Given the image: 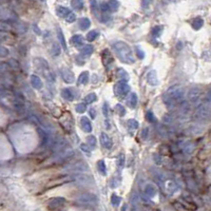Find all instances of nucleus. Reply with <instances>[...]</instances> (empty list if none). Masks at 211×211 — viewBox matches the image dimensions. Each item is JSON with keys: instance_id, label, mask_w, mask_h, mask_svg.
<instances>
[{"instance_id": "obj_1", "label": "nucleus", "mask_w": 211, "mask_h": 211, "mask_svg": "<svg viewBox=\"0 0 211 211\" xmlns=\"http://www.w3.org/2000/svg\"><path fill=\"white\" fill-rule=\"evenodd\" d=\"M185 98V90L180 86H172L165 92L163 96L164 102L168 107H175L180 104Z\"/></svg>"}, {"instance_id": "obj_2", "label": "nucleus", "mask_w": 211, "mask_h": 211, "mask_svg": "<svg viewBox=\"0 0 211 211\" xmlns=\"http://www.w3.org/2000/svg\"><path fill=\"white\" fill-rule=\"evenodd\" d=\"M113 50H114L116 56L121 60V62L132 65L135 62V58L133 52L129 46L124 41H116L113 43Z\"/></svg>"}, {"instance_id": "obj_3", "label": "nucleus", "mask_w": 211, "mask_h": 211, "mask_svg": "<svg viewBox=\"0 0 211 211\" xmlns=\"http://www.w3.org/2000/svg\"><path fill=\"white\" fill-rule=\"evenodd\" d=\"M75 204L82 208H94L97 206V198L93 193H84L76 199Z\"/></svg>"}, {"instance_id": "obj_4", "label": "nucleus", "mask_w": 211, "mask_h": 211, "mask_svg": "<svg viewBox=\"0 0 211 211\" xmlns=\"http://www.w3.org/2000/svg\"><path fill=\"white\" fill-rule=\"evenodd\" d=\"M160 184H162V187L164 191H165V193L168 194V195H172V194L176 193L179 191V186L172 179H160Z\"/></svg>"}, {"instance_id": "obj_5", "label": "nucleus", "mask_w": 211, "mask_h": 211, "mask_svg": "<svg viewBox=\"0 0 211 211\" xmlns=\"http://www.w3.org/2000/svg\"><path fill=\"white\" fill-rule=\"evenodd\" d=\"M115 96L117 97H125L128 93L130 92V86L125 81H119L114 85L113 88Z\"/></svg>"}, {"instance_id": "obj_6", "label": "nucleus", "mask_w": 211, "mask_h": 211, "mask_svg": "<svg viewBox=\"0 0 211 211\" xmlns=\"http://www.w3.org/2000/svg\"><path fill=\"white\" fill-rule=\"evenodd\" d=\"M39 68L41 69V71H42V73L44 75V77L47 78L48 81H51V82H54L55 81V76H54V73H53V71L50 69L49 65L47 63V61L44 59H39Z\"/></svg>"}, {"instance_id": "obj_7", "label": "nucleus", "mask_w": 211, "mask_h": 211, "mask_svg": "<svg viewBox=\"0 0 211 211\" xmlns=\"http://www.w3.org/2000/svg\"><path fill=\"white\" fill-rule=\"evenodd\" d=\"M210 115V109L206 105H202L198 108L194 113V118L196 120H206Z\"/></svg>"}, {"instance_id": "obj_8", "label": "nucleus", "mask_w": 211, "mask_h": 211, "mask_svg": "<svg viewBox=\"0 0 211 211\" xmlns=\"http://www.w3.org/2000/svg\"><path fill=\"white\" fill-rule=\"evenodd\" d=\"M66 205V199L63 198H53L48 202V207L51 210H58L61 209Z\"/></svg>"}, {"instance_id": "obj_9", "label": "nucleus", "mask_w": 211, "mask_h": 211, "mask_svg": "<svg viewBox=\"0 0 211 211\" xmlns=\"http://www.w3.org/2000/svg\"><path fill=\"white\" fill-rule=\"evenodd\" d=\"M188 96V99H189V101L191 104H196V102H199V98H201L202 96V91L199 88H196V87H193L191 88L189 90V92L187 94Z\"/></svg>"}, {"instance_id": "obj_10", "label": "nucleus", "mask_w": 211, "mask_h": 211, "mask_svg": "<svg viewBox=\"0 0 211 211\" xmlns=\"http://www.w3.org/2000/svg\"><path fill=\"white\" fill-rule=\"evenodd\" d=\"M101 59H102V62H104L105 66L107 69H110L111 66L113 65V61H114V58H113L112 54L110 53L109 50H104V51H102Z\"/></svg>"}, {"instance_id": "obj_11", "label": "nucleus", "mask_w": 211, "mask_h": 211, "mask_svg": "<svg viewBox=\"0 0 211 211\" xmlns=\"http://www.w3.org/2000/svg\"><path fill=\"white\" fill-rule=\"evenodd\" d=\"M156 193H157V188L156 186L152 184V183H148V184H146V186L144 187V194H145L147 198L149 199L154 198V196L156 195Z\"/></svg>"}, {"instance_id": "obj_12", "label": "nucleus", "mask_w": 211, "mask_h": 211, "mask_svg": "<svg viewBox=\"0 0 211 211\" xmlns=\"http://www.w3.org/2000/svg\"><path fill=\"white\" fill-rule=\"evenodd\" d=\"M146 79H147V82H148L150 86H152V87H156V86L159 84V81H158V76H157L156 70L149 71L148 73H147Z\"/></svg>"}, {"instance_id": "obj_13", "label": "nucleus", "mask_w": 211, "mask_h": 211, "mask_svg": "<svg viewBox=\"0 0 211 211\" xmlns=\"http://www.w3.org/2000/svg\"><path fill=\"white\" fill-rule=\"evenodd\" d=\"M101 144L105 149H108V150L112 148L113 146V141L111 140V137L105 132H102L101 134Z\"/></svg>"}, {"instance_id": "obj_14", "label": "nucleus", "mask_w": 211, "mask_h": 211, "mask_svg": "<svg viewBox=\"0 0 211 211\" xmlns=\"http://www.w3.org/2000/svg\"><path fill=\"white\" fill-rule=\"evenodd\" d=\"M61 77L63 81L66 84H73L75 81V76L69 69H62L61 70Z\"/></svg>"}, {"instance_id": "obj_15", "label": "nucleus", "mask_w": 211, "mask_h": 211, "mask_svg": "<svg viewBox=\"0 0 211 211\" xmlns=\"http://www.w3.org/2000/svg\"><path fill=\"white\" fill-rule=\"evenodd\" d=\"M80 127H81V129L87 133H90L92 131V124H91V120L88 117H86V116L80 118Z\"/></svg>"}, {"instance_id": "obj_16", "label": "nucleus", "mask_w": 211, "mask_h": 211, "mask_svg": "<svg viewBox=\"0 0 211 211\" xmlns=\"http://www.w3.org/2000/svg\"><path fill=\"white\" fill-rule=\"evenodd\" d=\"M31 85L34 89H37V90H40L41 88L43 87L42 80L39 78V76L37 75H31Z\"/></svg>"}, {"instance_id": "obj_17", "label": "nucleus", "mask_w": 211, "mask_h": 211, "mask_svg": "<svg viewBox=\"0 0 211 211\" xmlns=\"http://www.w3.org/2000/svg\"><path fill=\"white\" fill-rule=\"evenodd\" d=\"M127 105L129 106L131 109H134L137 106V95L135 93H131L130 96L127 99Z\"/></svg>"}, {"instance_id": "obj_18", "label": "nucleus", "mask_w": 211, "mask_h": 211, "mask_svg": "<svg viewBox=\"0 0 211 211\" xmlns=\"http://www.w3.org/2000/svg\"><path fill=\"white\" fill-rule=\"evenodd\" d=\"M70 42L75 47H84V38L81 35H74L70 39Z\"/></svg>"}, {"instance_id": "obj_19", "label": "nucleus", "mask_w": 211, "mask_h": 211, "mask_svg": "<svg viewBox=\"0 0 211 211\" xmlns=\"http://www.w3.org/2000/svg\"><path fill=\"white\" fill-rule=\"evenodd\" d=\"M71 13V11L68 9V7H56V14L59 17L61 18H66L68 17V15Z\"/></svg>"}, {"instance_id": "obj_20", "label": "nucleus", "mask_w": 211, "mask_h": 211, "mask_svg": "<svg viewBox=\"0 0 211 211\" xmlns=\"http://www.w3.org/2000/svg\"><path fill=\"white\" fill-rule=\"evenodd\" d=\"M61 96L65 99H66V101H74V98H75V96H74L73 92H72V90H71V89H68V88H66V89H63V90H61Z\"/></svg>"}, {"instance_id": "obj_21", "label": "nucleus", "mask_w": 211, "mask_h": 211, "mask_svg": "<svg viewBox=\"0 0 211 211\" xmlns=\"http://www.w3.org/2000/svg\"><path fill=\"white\" fill-rule=\"evenodd\" d=\"M89 78H90V75H89V72L85 71L82 72V73H80L79 77H78V84L79 85H87L88 81H89Z\"/></svg>"}, {"instance_id": "obj_22", "label": "nucleus", "mask_w": 211, "mask_h": 211, "mask_svg": "<svg viewBox=\"0 0 211 211\" xmlns=\"http://www.w3.org/2000/svg\"><path fill=\"white\" fill-rule=\"evenodd\" d=\"M96 167H97V170H98L99 173L101 174V175L106 176L107 175V167H106V164L102 159L98 160L96 164Z\"/></svg>"}, {"instance_id": "obj_23", "label": "nucleus", "mask_w": 211, "mask_h": 211, "mask_svg": "<svg viewBox=\"0 0 211 211\" xmlns=\"http://www.w3.org/2000/svg\"><path fill=\"white\" fill-rule=\"evenodd\" d=\"M93 51H94V48L92 44H87V46L82 47L80 55H82V56H90V55L93 53Z\"/></svg>"}, {"instance_id": "obj_24", "label": "nucleus", "mask_w": 211, "mask_h": 211, "mask_svg": "<svg viewBox=\"0 0 211 211\" xmlns=\"http://www.w3.org/2000/svg\"><path fill=\"white\" fill-rule=\"evenodd\" d=\"M116 75H117V77L118 78H120L123 81H125L126 82L127 80H129V74L127 73L126 71L124 70V69H121V68H119V69H117V72H116Z\"/></svg>"}, {"instance_id": "obj_25", "label": "nucleus", "mask_w": 211, "mask_h": 211, "mask_svg": "<svg viewBox=\"0 0 211 211\" xmlns=\"http://www.w3.org/2000/svg\"><path fill=\"white\" fill-rule=\"evenodd\" d=\"M174 208L177 211H193V209H191L190 207H188L187 205L183 204L180 202H175L174 203Z\"/></svg>"}, {"instance_id": "obj_26", "label": "nucleus", "mask_w": 211, "mask_h": 211, "mask_svg": "<svg viewBox=\"0 0 211 211\" xmlns=\"http://www.w3.org/2000/svg\"><path fill=\"white\" fill-rule=\"evenodd\" d=\"M71 5L74 10L80 11V10L84 9V0H72Z\"/></svg>"}, {"instance_id": "obj_27", "label": "nucleus", "mask_w": 211, "mask_h": 211, "mask_svg": "<svg viewBox=\"0 0 211 211\" xmlns=\"http://www.w3.org/2000/svg\"><path fill=\"white\" fill-rule=\"evenodd\" d=\"M203 24H204V20H203L201 17H196V18L193 19L192 27L194 30H199L203 27Z\"/></svg>"}, {"instance_id": "obj_28", "label": "nucleus", "mask_w": 211, "mask_h": 211, "mask_svg": "<svg viewBox=\"0 0 211 211\" xmlns=\"http://www.w3.org/2000/svg\"><path fill=\"white\" fill-rule=\"evenodd\" d=\"M90 26H91L90 19H88V18H81L79 20V27H80V29H81V30H87L88 27H90Z\"/></svg>"}, {"instance_id": "obj_29", "label": "nucleus", "mask_w": 211, "mask_h": 211, "mask_svg": "<svg viewBox=\"0 0 211 211\" xmlns=\"http://www.w3.org/2000/svg\"><path fill=\"white\" fill-rule=\"evenodd\" d=\"M108 7H109V10L111 12H115L119 7V2L117 0H110V1L108 2Z\"/></svg>"}, {"instance_id": "obj_30", "label": "nucleus", "mask_w": 211, "mask_h": 211, "mask_svg": "<svg viewBox=\"0 0 211 211\" xmlns=\"http://www.w3.org/2000/svg\"><path fill=\"white\" fill-rule=\"evenodd\" d=\"M127 127L129 130H136L138 129V123L135 119H129L127 121Z\"/></svg>"}, {"instance_id": "obj_31", "label": "nucleus", "mask_w": 211, "mask_h": 211, "mask_svg": "<svg viewBox=\"0 0 211 211\" xmlns=\"http://www.w3.org/2000/svg\"><path fill=\"white\" fill-rule=\"evenodd\" d=\"M96 99H97L96 94L95 93H90V94H88V95L85 97V104L86 105H87V104H92V102L96 101Z\"/></svg>"}, {"instance_id": "obj_32", "label": "nucleus", "mask_w": 211, "mask_h": 211, "mask_svg": "<svg viewBox=\"0 0 211 211\" xmlns=\"http://www.w3.org/2000/svg\"><path fill=\"white\" fill-rule=\"evenodd\" d=\"M98 35H99V33L97 32L96 30H93V31H90V32L88 33L87 39L90 41V42H92V41H94L97 37H98Z\"/></svg>"}, {"instance_id": "obj_33", "label": "nucleus", "mask_w": 211, "mask_h": 211, "mask_svg": "<svg viewBox=\"0 0 211 211\" xmlns=\"http://www.w3.org/2000/svg\"><path fill=\"white\" fill-rule=\"evenodd\" d=\"M114 110H115V112L117 113L119 116H125V115H126V109L124 108L123 105L117 104V105L115 106Z\"/></svg>"}, {"instance_id": "obj_34", "label": "nucleus", "mask_w": 211, "mask_h": 211, "mask_svg": "<svg viewBox=\"0 0 211 211\" xmlns=\"http://www.w3.org/2000/svg\"><path fill=\"white\" fill-rule=\"evenodd\" d=\"M87 143H88V146L89 147H91V148L94 149L96 147V143H97L96 137L93 136V135H90V136L87 138Z\"/></svg>"}, {"instance_id": "obj_35", "label": "nucleus", "mask_w": 211, "mask_h": 211, "mask_svg": "<svg viewBox=\"0 0 211 211\" xmlns=\"http://www.w3.org/2000/svg\"><path fill=\"white\" fill-rule=\"evenodd\" d=\"M121 202V199L119 198L118 195H116V194H112V196H111V203H112V205H114V206H118L119 204H120Z\"/></svg>"}, {"instance_id": "obj_36", "label": "nucleus", "mask_w": 211, "mask_h": 211, "mask_svg": "<svg viewBox=\"0 0 211 211\" xmlns=\"http://www.w3.org/2000/svg\"><path fill=\"white\" fill-rule=\"evenodd\" d=\"M86 110H87V105L86 104H78L75 107V111L77 113H84L86 112Z\"/></svg>"}, {"instance_id": "obj_37", "label": "nucleus", "mask_w": 211, "mask_h": 211, "mask_svg": "<svg viewBox=\"0 0 211 211\" xmlns=\"http://www.w3.org/2000/svg\"><path fill=\"white\" fill-rule=\"evenodd\" d=\"M58 38H59L60 40V43H61V47L65 50H66V40H65V37H63L62 35V32L60 31V30H58Z\"/></svg>"}, {"instance_id": "obj_38", "label": "nucleus", "mask_w": 211, "mask_h": 211, "mask_svg": "<svg viewBox=\"0 0 211 211\" xmlns=\"http://www.w3.org/2000/svg\"><path fill=\"white\" fill-rule=\"evenodd\" d=\"M124 165H125V155L119 154V156L117 158V166L119 168H123Z\"/></svg>"}, {"instance_id": "obj_39", "label": "nucleus", "mask_w": 211, "mask_h": 211, "mask_svg": "<svg viewBox=\"0 0 211 211\" xmlns=\"http://www.w3.org/2000/svg\"><path fill=\"white\" fill-rule=\"evenodd\" d=\"M80 149H81V151H84L87 155H91L90 147H89L88 145H86V144H81V145H80Z\"/></svg>"}, {"instance_id": "obj_40", "label": "nucleus", "mask_w": 211, "mask_h": 211, "mask_svg": "<svg viewBox=\"0 0 211 211\" xmlns=\"http://www.w3.org/2000/svg\"><path fill=\"white\" fill-rule=\"evenodd\" d=\"M146 116H147V119H148L150 123H154V121H155V116H154L152 111H148Z\"/></svg>"}, {"instance_id": "obj_41", "label": "nucleus", "mask_w": 211, "mask_h": 211, "mask_svg": "<svg viewBox=\"0 0 211 211\" xmlns=\"http://www.w3.org/2000/svg\"><path fill=\"white\" fill-rule=\"evenodd\" d=\"M135 50H136V54H137L138 58L144 59V58H145V53H144L143 50H141L140 47H135Z\"/></svg>"}, {"instance_id": "obj_42", "label": "nucleus", "mask_w": 211, "mask_h": 211, "mask_svg": "<svg viewBox=\"0 0 211 211\" xmlns=\"http://www.w3.org/2000/svg\"><path fill=\"white\" fill-rule=\"evenodd\" d=\"M9 55V50L4 47H0V57H7Z\"/></svg>"}, {"instance_id": "obj_43", "label": "nucleus", "mask_w": 211, "mask_h": 211, "mask_svg": "<svg viewBox=\"0 0 211 211\" xmlns=\"http://www.w3.org/2000/svg\"><path fill=\"white\" fill-rule=\"evenodd\" d=\"M66 20L68 21V22H74L75 20H76V16H75V14L73 12H71L68 15V17L66 18Z\"/></svg>"}, {"instance_id": "obj_44", "label": "nucleus", "mask_w": 211, "mask_h": 211, "mask_svg": "<svg viewBox=\"0 0 211 211\" xmlns=\"http://www.w3.org/2000/svg\"><path fill=\"white\" fill-rule=\"evenodd\" d=\"M162 27H155L153 30H152V34H153L154 36H159L160 32H162Z\"/></svg>"}, {"instance_id": "obj_45", "label": "nucleus", "mask_w": 211, "mask_h": 211, "mask_svg": "<svg viewBox=\"0 0 211 211\" xmlns=\"http://www.w3.org/2000/svg\"><path fill=\"white\" fill-rule=\"evenodd\" d=\"M149 135V129L148 128H145V129H143V131H141V137L145 140V138L148 137Z\"/></svg>"}, {"instance_id": "obj_46", "label": "nucleus", "mask_w": 211, "mask_h": 211, "mask_svg": "<svg viewBox=\"0 0 211 211\" xmlns=\"http://www.w3.org/2000/svg\"><path fill=\"white\" fill-rule=\"evenodd\" d=\"M102 111H104V112H102V113H104V115L108 116V114H109V112H108V111H109V110H108V105L107 104H105L104 106H102Z\"/></svg>"}, {"instance_id": "obj_47", "label": "nucleus", "mask_w": 211, "mask_h": 211, "mask_svg": "<svg viewBox=\"0 0 211 211\" xmlns=\"http://www.w3.org/2000/svg\"><path fill=\"white\" fill-rule=\"evenodd\" d=\"M89 113H90V115H91V118H95V116H96L95 110H94V109H90Z\"/></svg>"}, {"instance_id": "obj_48", "label": "nucleus", "mask_w": 211, "mask_h": 211, "mask_svg": "<svg viewBox=\"0 0 211 211\" xmlns=\"http://www.w3.org/2000/svg\"><path fill=\"white\" fill-rule=\"evenodd\" d=\"M206 97H207V101H208V102H210V104H211V89H210L209 91H208V93H207V96H206Z\"/></svg>"}, {"instance_id": "obj_49", "label": "nucleus", "mask_w": 211, "mask_h": 211, "mask_svg": "<svg viewBox=\"0 0 211 211\" xmlns=\"http://www.w3.org/2000/svg\"><path fill=\"white\" fill-rule=\"evenodd\" d=\"M53 50H54V51H53V52L57 51L58 55H59V52H60V50H59V48H58V46H57V44H56V46H55V44H54V46H53Z\"/></svg>"}, {"instance_id": "obj_50", "label": "nucleus", "mask_w": 211, "mask_h": 211, "mask_svg": "<svg viewBox=\"0 0 211 211\" xmlns=\"http://www.w3.org/2000/svg\"><path fill=\"white\" fill-rule=\"evenodd\" d=\"M91 4H92V7L95 10L96 7V0H91Z\"/></svg>"}, {"instance_id": "obj_51", "label": "nucleus", "mask_w": 211, "mask_h": 211, "mask_svg": "<svg viewBox=\"0 0 211 211\" xmlns=\"http://www.w3.org/2000/svg\"><path fill=\"white\" fill-rule=\"evenodd\" d=\"M126 210H127V206L126 205H124V207L121 208V211H126Z\"/></svg>"}, {"instance_id": "obj_52", "label": "nucleus", "mask_w": 211, "mask_h": 211, "mask_svg": "<svg viewBox=\"0 0 211 211\" xmlns=\"http://www.w3.org/2000/svg\"><path fill=\"white\" fill-rule=\"evenodd\" d=\"M42 1H44V0H42Z\"/></svg>"}]
</instances>
